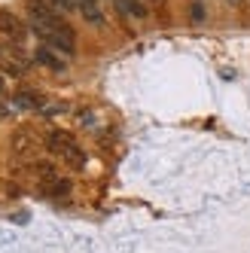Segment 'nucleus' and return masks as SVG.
Returning a JSON list of instances; mask_svg holds the SVG:
<instances>
[{
	"mask_svg": "<svg viewBox=\"0 0 250 253\" xmlns=\"http://www.w3.org/2000/svg\"><path fill=\"white\" fill-rule=\"evenodd\" d=\"M46 147H49V153H55L61 162H67L70 168H83L85 165L83 147L77 143V137L70 134V131H64V128H52L46 134Z\"/></svg>",
	"mask_w": 250,
	"mask_h": 253,
	"instance_id": "obj_1",
	"label": "nucleus"
},
{
	"mask_svg": "<svg viewBox=\"0 0 250 253\" xmlns=\"http://www.w3.org/2000/svg\"><path fill=\"white\" fill-rule=\"evenodd\" d=\"M0 34H3L6 40H12V43H22V40L28 37V25H25L15 12L0 9Z\"/></svg>",
	"mask_w": 250,
	"mask_h": 253,
	"instance_id": "obj_2",
	"label": "nucleus"
},
{
	"mask_svg": "<svg viewBox=\"0 0 250 253\" xmlns=\"http://www.w3.org/2000/svg\"><path fill=\"white\" fill-rule=\"evenodd\" d=\"M34 61L43 64L46 70H55V74H64L67 70V58L61 55V52H55L52 46H46V43H40L37 49H34Z\"/></svg>",
	"mask_w": 250,
	"mask_h": 253,
	"instance_id": "obj_3",
	"label": "nucleus"
},
{
	"mask_svg": "<svg viewBox=\"0 0 250 253\" xmlns=\"http://www.w3.org/2000/svg\"><path fill=\"white\" fill-rule=\"evenodd\" d=\"M9 104L15 107V110H43V107H46V95L34 92V88H22V92L9 95Z\"/></svg>",
	"mask_w": 250,
	"mask_h": 253,
	"instance_id": "obj_4",
	"label": "nucleus"
},
{
	"mask_svg": "<svg viewBox=\"0 0 250 253\" xmlns=\"http://www.w3.org/2000/svg\"><path fill=\"white\" fill-rule=\"evenodd\" d=\"M40 192L43 195H49V198H64V195H70L74 192V183H70L67 177H49V180H43L40 183Z\"/></svg>",
	"mask_w": 250,
	"mask_h": 253,
	"instance_id": "obj_5",
	"label": "nucleus"
},
{
	"mask_svg": "<svg viewBox=\"0 0 250 253\" xmlns=\"http://www.w3.org/2000/svg\"><path fill=\"white\" fill-rule=\"evenodd\" d=\"M77 6H80L83 19H85L88 25H95V28L104 25V12H101V3H98V0H77Z\"/></svg>",
	"mask_w": 250,
	"mask_h": 253,
	"instance_id": "obj_6",
	"label": "nucleus"
},
{
	"mask_svg": "<svg viewBox=\"0 0 250 253\" xmlns=\"http://www.w3.org/2000/svg\"><path fill=\"white\" fill-rule=\"evenodd\" d=\"M116 6L125 12V15H131V19H147V15H150V9H147V3H144V0H116Z\"/></svg>",
	"mask_w": 250,
	"mask_h": 253,
	"instance_id": "obj_7",
	"label": "nucleus"
},
{
	"mask_svg": "<svg viewBox=\"0 0 250 253\" xmlns=\"http://www.w3.org/2000/svg\"><path fill=\"white\" fill-rule=\"evenodd\" d=\"M31 147H34V137H31L28 131H15V134H12V150H15V153H28Z\"/></svg>",
	"mask_w": 250,
	"mask_h": 253,
	"instance_id": "obj_8",
	"label": "nucleus"
},
{
	"mask_svg": "<svg viewBox=\"0 0 250 253\" xmlns=\"http://www.w3.org/2000/svg\"><path fill=\"white\" fill-rule=\"evenodd\" d=\"M3 70H6L9 77H25V74H28L25 61H12V58H6V61H3Z\"/></svg>",
	"mask_w": 250,
	"mask_h": 253,
	"instance_id": "obj_9",
	"label": "nucleus"
},
{
	"mask_svg": "<svg viewBox=\"0 0 250 253\" xmlns=\"http://www.w3.org/2000/svg\"><path fill=\"white\" fill-rule=\"evenodd\" d=\"M80 125L83 128H98V113H92V110H80Z\"/></svg>",
	"mask_w": 250,
	"mask_h": 253,
	"instance_id": "obj_10",
	"label": "nucleus"
},
{
	"mask_svg": "<svg viewBox=\"0 0 250 253\" xmlns=\"http://www.w3.org/2000/svg\"><path fill=\"white\" fill-rule=\"evenodd\" d=\"M49 3L55 6V9H58L61 15H67V12H74V9H80V6H77V0H49Z\"/></svg>",
	"mask_w": 250,
	"mask_h": 253,
	"instance_id": "obj_11",
	"label": "nucleus"
},
{
	"mask_svg": "<svg viewBox=\"0 0 250 253\" xmlns=\"http://www.w3.org/2000/svg\"><path fill=\"white\" fill-rule=\"evenodd\" d=\"M6 58H9V55H6V46L0 43V61H6Z\"/></svg>",
	"mask_w": 250,
	"mask_h": 253,
	"instance_id": "obj_12",
	"label": "nucleus"
},
{
	"mask_svg": "<svg viewBox=\"0 0 250 253\" xmlns=\"http://www.w3.org/2000/svg\"><path fill=\"white\" fill-rule=\"evenodd\" d=\"M0 88H3V77H0Z\"/></svg>",
	"mask_w": 250,
	"mask_h": 253,
	"instance_id": "obj_13",
	"label": "nucleus"
},
{
	"mask_svg": "<svg viewBox=\"0 0 250 253\" xmlns=\"http://www.w3.org/2000/svg\"><path fill=\"white\" fill-rule=\"evenodd\" d=\"M153 3H159V0H153Z\"/></svg>",
	"mask_w": 250,
	"mask_h": 253,
	"instance_id": "obj_14",
	"label": "nucleus"
}]
</instances>
